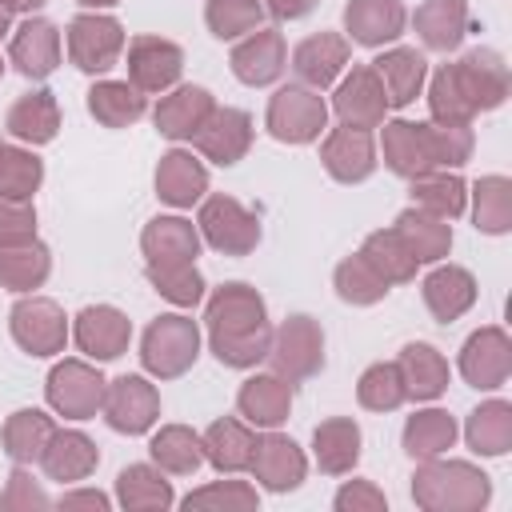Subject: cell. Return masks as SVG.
Returning <instances> with one entry per match:
<instances>
[{
    "instance_id": "b9f144b4",
    "label": "cell",
    "mask_w": 512,
    "mask_h": 512,
    "mask_svg": "<svg viewBox=\"0 0 512 512\" xmlns=\"http://www.w3.org/2000/svg\"><path fill=\"white\" fill-rule=\"evenodd\" d=\"M32 232V212L20 196H0V236L4 240H24Z\"/></svg>"
},
{
    "instance_id": "d590c367",
    "label": "cell",
    "mask_w": 512,
    "mask_h": 512,
    "mask_svg": "<svg viewBox=\"0 0 512 512\" xmlns=\"http://www.w3.org/2000/svg\"><path fill=\"white\" fill-rule=\"evenodd\" d=\"M36 180H40V164L32 156L0 148V188H4V196H24V192L36 188Z\"/></svg>"
},
{
    "instance_id": "277c9868",
    "label": "cell",
    "mask_w": 512,
    "mask_h": 512,
    "mask_svg": "<svg viewBox=\"0 0 512 512\" xmlns=\"http://www.w3.org/2000/svg\"><path fill=\"white\" fill-rule=\"evenodd\" d=\"M68 48H72V60L88 72L96 68H108L116 48H120V24L116 20H92V16H80L68 32Z\"/></svg>"
},
{
    "instance_id": "1f68e13d",
    "label": "cell",
    "mask_w": 512,
    "mask_h": 512,
    "mask_svg": "<svg viewBox=\"0 0 512 512\" xmlns=\"http://www.w3.org/2000/svg\"><path fill=\"white\" fill-rule=\"evenodd\" d=\"M48 272V260H44V248H20V252H0V280L12 284V288H28L36 284L40 276Z\"/></svg>"
},
{
    "instance_id": "ba28073f",
    "label": "cell",
    "mask_w": 512,
    "mask_h": 512,
    "mask_svg": "<svg viewBox=\"0 0 512 512\" xmlns=\"http://www.w3.org/2000/svg\"><path fill=\"white\" fill-rule=\"evenodd\" d=\"M204 232L216 248H228V252H244L256 240V224L232 200H212L204 208Z\"/></svg>"
},
{
    "instance_id": "2e32d148",
    "label": "cell",
    "mask_w": 512,
    "mask_h": 512,
    "mask_svg": "<svg viewBox=\"0 0 512 512\" xmlns=\"http://www.w3.org/2000/svg\"><path fill=\"white\" fill-rule=\"evenodd\" d=\"M248 144V116L244 112H216L212 128L200 132V148L220 164H232Z\"/></svg>"
},
{
    "instance_id": "f6af8a7d",
    "label": "cell",
    "mask_w": 512,
    "mask_h": 512,
    "mask_svg": "<svg viewBox=\"0 0 512 512\" xmlns=\"http://www.w3.org/2000/svg\"><path fill=\"white\" fill-rule=\"evenodd\" d=\"M68 504H104V496H92V492H88V496H72Z\"/></svg>"
},
{
    "instance_id": "e0dca14e",
    "label": "cell",
    "mask_w": 512,
    "mask_h": 512,
    "mask_svg": "<svg viewBox=\"0 0 512 512\" xmlns=\"http://www.w3.org/2000/svg\"><path fill=\"white\" fill-rule=\"evenodd\" d=\"M204 112H208V92L184 88V92H176L172 100L160 104L156 124H160V132H168V136H192V132L200 128Z\"/></svg>"
},
{
    "instance_id": "60d3db41",
    "label": "cell",
    "mask_w": 512,
    "mask_h": 512,
    "mask_svg": "<svg viewBox=\"0 0 512 512\" xmlns=\"http://www.w3.org/2000/svg\"><path fill=\"white\" fill-rule=\"evenodd\" d=\"M152 280L160 284L164 296L180 300V304H192L200 296V276L188 268V264H176V268H152Z\"/></svg>"
},
{
    "instance_id": "8992f818",
    "label": "cell",
    "mask_w": 512,
    "mask_h": 512,
    "mask_svg": "<svg viewBox=\"0 0 512 512\" xmlns=\"http://www.w3.org/2000/svg\"><path fill=\"white\" fill-rule=\"evenodd\" d=\"M56 52H60L56 28L44 20H28L20 28V36L12 40V56H16L20 72H28V76H48L56 68Z\"/></svg>"
},
{
    "instance_id": "4dcf8cb0",
    "label": "cell",
    "mask_w": 512,
    "mask_h": 512,
    "mask_svg": "<svg viewBox=\"0 0 512 512\" xmlns=\"http://www.w3.org/2000/svg\"><path fill=\"white\" fill-rule=\"evenodd\" d=\"M404 440H408V452L416 456H428V452H440L448 440H452V420L444 416V412H424V416H416L412 424H408V432H404Z\"/></svg>"
},
{
    "instance_id": "f35d334b",
    "label": "cell",
    "mask_w": 512,
    "mask_h": 512,
    "mask_svg": "<svg viewBox=\"0 0 512 512\" xmlns=\"http://www.w3.org/2000/svg\"><path fill=\"white\" fill-rule=\"evenodd\" d=\"M152 452H156V460L172 464L176 472H188V468H196V460H200V452H196V440H192L188 432H180V428H168L164 436H156Z\"/></svg>"
},
{
    "instance_id": "5b68a950",
    "label": "cell",
    "mask_w": 512,
    "mask_h": 512,
    "mask_svg": "<svg viewBox=\"0 0 512 512\" xmlns=\"http://www.w3.org/2000/svg\"><path fill=\"white\" fill-rule=\"evenodd\" d=\"M12 328H16V340L24 348H32L36 356L44 352H56L64 344V320L60 312L48 304V300H32V304H20L12 312Z\"/></svg>"
},
{
    "instance_id": "e575fe53",
    "label": "cell",
    "mask_w": 512,
    "mask_h": 512,
    "mask_svg": "<svg viewBox=\"0 0 512 512\" xmlns=\"http://www.w3.org/2000/svg\"><path fill=\"white\" fill-rule=\"evenodd\" d=\"M48 420L40 412H16V420L8 424V452L16 460H32L40 452V440L48 436Z\"/></svg>"
},
{
    "instance_id": "484cf974",
    "label": "cell",
    "mask_w": 512,
    "mask_h": 512,
    "mask_svg": "<svg viewBox=\"0 0 512 512\" xmlns=\"http://www.w3.org/2000/svg\"><path fill=\"white\" fill-rule=\"evenodd\" d=\"M420 28H424V40L432 48H448L460 40V28H464V4L460 0H432L420 16Z\"/></svg>"
},
{
    "instance_id": "4fadbf2b",
    "label": "cell",
    "mask_w": 512,
    "mask_h": 512,
    "mask_svg": "<svg viewBox=\"0 0 512 512\" xmlns=\"http://www.w3.org/2000/svg\"><path fill=\"white\" fill-rule=\"evenodd\" d=\"M48 392H52V404H56V408L76 412V416H84V412H92V408L100 404V380H96L92 372H84L80 364L56 368Z\"/></svg>"
},
{
    "instance_id": "f1b7e54d",
    "label": "cell",
    "mask_w": 512,
    "mask_h": 512,
    "mask_svg": "<svg viewBox=\"0 0 512 512\" xmlns=\"http://www.w3.org/2000/svg\"><path fill=\"white\" fill-rule=\"evenodd\" d=\"M404 368H408V392H416V396H436L440 392V384H444V364L436 360V352L432 348H424V344H412V348H404Z\"/></svg>"
},
{
    "instance_id": "8fae6325",
    "label": "cell",
    "mask_w": 512,
    "mask_h": 512,
    "mask_svg": "<svg viewBox=\"0 0 512 512\" xmlns=\"http://www.w3.org/2000/svg\"><path fill=\"white\" fill-rule=\"evenodd\" d=\"M284 64V52H280V36L276 32H256L244 48H236L232 56V68L240 80L248 84H268Z\"/></svg>"
},
{
    "instance_id": "ee69618b",
    "label": "cell",
    "mask_w": 512,
    "mask_h": 512,
    "mask_svg": "<svg viewBox=\"0 0 512 512\" xmlns=\"http://www.w3.org/2000/svg\"><path fill=\"white\" fill-rule=\"evenodd\" d=\"M308 8H312V0H272V12H280V16H300Z\"/></svg>"
},
{
    "instance_id": "ab89813d",
    "label": "cell",
    "mask_w": 512,
    "mask_h": 512,
    "mask_svg": "<svg viewBox=\"0 0 512 512\" xmlns=\"http://www.w3.org/2000/svg\"><path fill=\"white\" fill-rule=\"evenodd\" d=\"M120 496H124V504H140V500L168 504V488H164L148 468H128V472H120Z\"/></svg>"
},
{
    "instance_id": "7c38bea8",
    "label": "cell",
    "mask_w": 512,
    "mask_h": 512,
    "mask_svg": "<svg viewBox=\"0 0 512 512\" xmlns=\"http://www.w3.org/2000/svg\"><path fill=\"white\" fill-rule=\"evenodd\" d=\"M80 348L92 356H116L128 340V320L112 308H88L80 316Z\"/></svg>"
},
{
    "instance_id": "836d02e7",
    "label": "cell",
    "mask_w": 512,
    "mask_h": 512,
    "mask_svg": "<svg viewBox=\"0 0 512 512\" xmlns=\"http://www.w3.org/2000/svg\"><path fill=\"white\" fill-rule=\"evenodd\" d=\"M256 20H260L256 0H212L208 4V24L216 28V36H236V32L252 28Z\"/></svg>"
},
{
    "instance_id": "ac0fdd59",
    "label": "cell",
    "mask_w": 512,
    "mask_h": 512,
    "mask_svg": "<svg viewBox=\"0 0 512 512\" xmlns=\"http://www.w3.org/2000/svg\"><path fill=\"white\" fill-rule=\"evenodd\" d=\"M156 184H160V196L172 200V204H192L204 188V172L192 164V156L184 152H172L164 156L160 172H156Z\"/></svg>"
},
{
    "instance_id": "44dd1931",
    "label": "cell",
    "mask_w": 512,
    "mask_h": 512,
    "mask_svg": "<svg viewBox=\"0 0 512 512\" xmlns=\"http://www.w3.org/2000/svg\"><path fill=\"white\" fill-rule=\"evenodd\" d=\"M8 128L20 136V140H48L56 132V104L48 92H32L24 96L12 116H8Z\"/></svg>"
},
{
    "instance_id": "30bf717a",
    "label": "cell",
    "mask_w": 512,
    "mask_h": 512,
    "mask_svg": "<svg viewBox=\"0 0 512 512\" xmlns=\"http://www.w3.org/2000/svg\"><path fill=\"white\" fill-rule=\"evenodd\" d=\"M400 20H404V12L396 0H352L348 4V28L364 44H380V40L396 36Z\"/></svg>"
},
{
    "instance_id": "cb8c5ba5",
    "label": "cell",
    "mask_w": 512,
    "mask_h": 512,
    "mask_svg": "<svg viewBox=\"0 0 512 512\" xmlns=\"http://www.w3.org/2000/svg\"><path fill=\"white\" fill-rule=\"evenodd\" d=\"M240 408L256 420V424H276L288 412V388L280 380H248V388L240 392Z\"/></svg>"
},
{
    "instance_id": "d6a6232c",
    "label": "cell",
    "mask_w": 512,
    "mask_h": 512,
    "mask_svg": "<svg viewBox=\"0 0 512 512\" xmlns=\"http://www.w3.org/2000/svg\"><path fill=\"white\" fill-rule=\"evenodd\" d=\"M208 448H212V460L220 464V468H240V464H248L252 460V440L232 424V420H224V424H216L212 432H208Z\"/></svg>"
},
{
    "instance_id": "7bdbcfd3",
    "label": "cell",
    "mask_w": 512,
    "mask_h": 512,
    "mask_svg": "<svg viewBox=\"0 0 512 512\" xmlns=\"http://www.w3.org/2000/svg\"><path fill=\"white\" fill-rule=\"evenodd\" d=\"M420 200H424V204H432L436 212H460V184H456V180H436V184H424Z\"/></svg>"
},
{
    "instance_id": "bcb514c9",
    "label": "cell",
    "mask_w": 512,
    "mask_h": 512,
    "mask_svg": "<svg viewBox=\"0 0 512 512\" xmlns=\"http://www.w3.org/2000/svg\"><path fill=\"white\" fill-rule=\"evenodd\" d=\"M12 8H28V4H40V0H8Z\"/></svg>"
},
{
    "instance_id": "8d00e7d4",
    "label": "cell",
    "mask_w": 512,
    "mask_h": 512,
    "mask_svg": "<svg viewBox=\"0 0 512 512\" xmlns=\"http://www.w3.org/2000/svg\"><path fill=\"white\" fill-rule=\"evenodd\" d=\"M504 428H508V408H504V404H492V408H484V412L472 416L468 436H472V444L484 448V452H504V440H508Z\"/></svg>"
},
{
    "instance_id": "9c48e42d",
    "label": "cell",
    "mask_w": 512,
    "mask_h": 512,
    "mask_svg": "<svg viewBox=\"0 0 512 512\" xmlns=\"http://www.w3.org/2000/svg\"><path fill=\"white\" fill-rule=\"evenodd\" d=\"M324 160L328 168L340 176V180H360L372 172V144H368V132L364 128H340L328 148H324Z\"/></svg>"
},
{
    "instance_id": "83f0119b",
    "label": "cell",
    "mask_w": 512,
    "mask_h": 512,
    "mask_svg": "<svg viewBox=\"0 0 512 512\" xmlns=\"http://www.w3.org/2000/svg\"><path fill=\"white\" fill-rule=\"evenodd\" d=\"M92 112L104 124H128V120H136L144 112V100L128 84H100L92 92Z\"/></svg>"
},
{
    "instance_id": "7a4b0ae2",
    "label": "cell",
    "mask_w": 512,
    "mask_h": 512,
    "mask_svg": "<svg viewBox=\"0 0 512 512\" xmlns=\"http://www.w3.org/2000/svg\"><path fill=\"white\" fill-rule=\"evenodd\" d=\"M196 356V328L180 316H164L148 328V340H144V364L156 368V372H180L188 360Z\"/></svg>"
},
{
    "instance_id": "7402d4cb",
    "label": "cell",
    "mask_w": 512,
    "mask_h": 512,
    "mask_svg": "<svg viewBox=\"0 0 512 512\" xmlns=\"http://www.w3.org/2000/svg\"><path fill=\"white\" fill-rule=\"evenodd\" d=\"M380 64V76H384V88H388V100L392 104H408L420 88V76H424V60L416 52H392Z\"/></svg>"
},
{
    "instance_id": "d6986e66",
    "label": "cell",
    "mask_w": 512,
    "mask_h": 512,
    "mask_svg": "<svg viewBox=\"0 0 512 512\" xmlns=\"http://www.w3.org/2000/svg\"><path fill=\"white\" fill-rule=\"evenodd\" d=\"M252 468H256L272 488H292V484L300 480V468H304V464H300V456H296L292 440L272 436V440H264V444L256 448Z\"/></svg>"
},
{
    "instance_id": "9a60e30c",
    "label": "cell",
    "mask_w": 512,
    "mask_h": 512,
    "mask_svg": "<svg viewBox=\"0 0 512 512\" xmlns=\"http://www.w3.org/2000/svg\"><path fill=\"white\" fill-rule=\"evenodd\" d=\"M144 244L152 260H160V268H176V264H188V256H196V236L184 220H156L144 232Z\"/></svg>"
},
{
    "instance_id": "603a6c76",
    "label": "cell",
    "mask_w": 512,
    "mask_h": 512,
    "mask_svg": "<svg viewBox=\"0 0 512 512\" xmlns=\"http://www.w3.org/2000/svg\"><path fill=\"white\" fill-rule=\"evenodd\" d=\"M336 108L348 116V120H376L380 108H384V88L376 84L372 72H352V80L340 88L336 96Z\"/></svg>"
},
{
    "instance_id": "6da1fadb",
    "label": "cell",
    "mask_w": 512,
    "mask_h": 512,
    "mask_svg": "<svg viewBox=\"0 0 512 512\" xmlns=\"http://www.w3.org/2000/svg\"><path fill=\"white\" fill-rule=\"evenodd\" d=\"M264 312L244 284H232L212 304V328H216V356L228 364H248L264 352Z\"/></svg>"
},
{
    "instance_id": "7dc6e473",
    "label": "cell",
    "mask_w": 512,
    "mask_h": 512,
    "mask_svg": "<svg viewBox=\"0 0 512 512\" xmlns=\"http://www.w3.org/2000/svg\"><path fill=\"white\" fill-rule=\"evenodd\" d=\"M4 20H8V12H4V8H0V32H4Z\"/></svg>"
},
{
    "instance_id": "3957f363",
    "label": "cell",
    "mask_w": 512,
    "mask_h": 512,
    "mask_svg": "<svg viewBox=\"0 0 512 512\" xmlns=\"http://www.w3.org/2000/svg\"><path fill=\"white\" fill-rule=\"evenodd\" d=\"M268 124L280 140H308L324 128V104H320V96H312L304 88H284L272 100Z\"/></svg>"
},
{
    "instance_id": "d4e9b609",
    "label": "cell",
    "mask_w": 512,
    "mask_h": 512,
    "mask_svg": "<svg viewBox=\"0 0 512 512\" xmlns=\"http://www.w3.org/2000/svg\"><path fill=\"white\" fill-rule=\"evenodd\" d=\"M92 460H96V452H92V444H88L80 432H64V436H56L52 448H48V456H44L48 472L60 476V480L84 476V472L92 468Z\"/></svg>"
},
{
    "instance_id": "5bb4252c",
    "label": "cell",
    "mask_w": 512,
    "mask_h": 512,
    "mask_svg": "<svg viewBox=\"0 0 512 512\" xmlns=\"http://www.w3.org/2000/svg\"><path fill=\"white\" fill-rule=\"evenodd\" d=\"M180 72V52L164 40H136L132 44V76L140 88H164Z\"/></svg>"
},
{
    "instance_id": "4316f807",
    "label": "cell",
    "mask_w": 512,
    "mask_h": 512,
    "mask_svg": "<svg viewBox=\"0 0 512 512\" xmlns=\"http://www.w3.org/2000/svg\"><path fill=\"white\" fill-rule=\"evenodd\" d=\"M428 304H432V312L436 316H456L468 300H472V280L464 276V272H456V268H448V272H436L432 280H428Z\"/></svg>"
},
{
    "instance_id": "f546056e",
    "label": "cell",
    "mask_w": 512,
    "mask_h": 512,
    "mask_svg": "<svg viewBox=\"0 0 512 512\" xmlns=\"http://www.w3.org/2000/svg\"><path fill=\"white\" fill-rule=\"evenodd\" d=\"M316 448H320V464L332 468V472H340V468H348L356 460V428L344 424V420L324 424L316 432Z\"/></svg>"
},
{
    "instance_id": "74e56055",
    "label": "cell",
    "mask_w": 512,
    "mask_h": 512,
    "mask_svg": "<svg viewBox=\"0 0 512 512\" xmlns=\"http://www.w3.org/2000/svg\"><path fill=\"white\" fill-rule=\"evenodd\" d=\"M400 396H404V388H400L396 368H372L360 384V400L368 408H392V404H400Z\"/></svg>"
},
{
    "instance_id": "c3c4849f",
    "label": "cell",
    "mask_w": 512,
    "mask_h": 512,
    "mask_svg": "<svg viewBox=\"0 0 512 512\" xmlns=\"http://www.w3.org/2000/svg\"><path fill=\"white\" fill-rule=\"evenodd\" d=\"M84 4H112V0H84Z\"/></svg>"
},
{
    "instance_id": "52a82bcc",
    "label": "cell",
    "mask_w": 512,
    "mask_h": 512,
    "mask_svg": "<svg viewBox=\"0 0 512 512\" xmlns=\"http://www.w3.org/2000/svg\"><path fill=\"white\" fill-rule=\"evenodd\" d=\"M152 412H156V400H152V392H148L144 380H136V376L116 380V388H112V396H108V420H112L116 428L140 432V428L152 424Z\"/></svg>"
},
{
    "instance_id": "ffe728a7",
    "label": "cell",
    "mask_w": 512,
    "mask_h": 512,
    "mask_svg": "<svg viewBox=\"0 0 512 512\" xmlns=\"http://www.w3.org/2000/svg\"><path fill=\"white\" fill-rule=\"evenodd\" d=\"M340 64H344V44L336 36H316L296 48V72L312 84H328Z\"/></svg>"
}]
</instances>
